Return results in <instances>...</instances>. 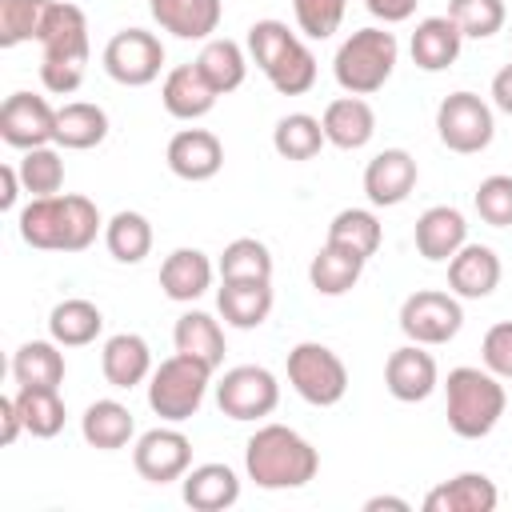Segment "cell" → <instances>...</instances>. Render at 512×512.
Segmentation results:
<instances>
[{
    "label": "cell",
    "instance_id": "cell-1",
    "mask_svg": "<svg viewBox=\"0 0 512 512\" xmlns=\"http://www.w3.org/2000/svg\"><path fill=\"white\" fill-rule=\"evenodd\" d=\"M100 228V208L76 192L32 196L20 208V240L40 252H84Z\"/></svg>",
    "mask_w": 512,
    "mask_h": 512
},
{
    "label": "cell",
    "instance_id": "cell-2",
    "mask_svg": "<svg viewBox=\"0 0 512 512\" xmlns=\"http://www.w3.org/2000/svg\"><path fill=\"white\" fill-rule=\"evenodd\" d=\"M244 468L256 488H304L320 472V452L288 424H260L244 444Z\"/></svg>",
    "mask_w": 512,
    "mask_h": 512
},
{
    "label": "cell",
    "instance_id": "cell-3",
    "mask_svg": "<svg viewBox=\"0 0 512 512\" xmlns=\"http://www.w3.org/2000/svg\"><path fill=\"white\" fill-rule=\"evenodd\" d=\"M40 80L56 96H72L88 68V20L76 4L52 0L40 24Z\"/></svg>",
    "mask_w": 512,
    "mask_h": 512
},
{
    "label": "cell",
    "instance_id": "cell-4",
    "mask_svg": "<svg viewBox=\"0 0 512 512\" xmlns=\"http://www.w3.org/2000/svg\"><path fill=\"white\" fill-rule=\"evenodd\" d=\"M508 408V396H504V384L496 372L488 368H452L448 380H444V412H448V428L460 436V440H484L500 416Z\"/></svg>",
    "mask_w": 512,
    "mask_h": 512
},
{
    "label": "cell",
    "instance_id": "cell-5",
    "mask_svg": "<svg viewBox=\"0 0 512 512\" xmlns=\"http://www.w3.org/2000/svg\"><path fill=\"white\" fill-rule=\"evenodd\" d=\"M400 44L388 28H356L332 56V76L348 96H372L388 84Z\"/></svg>",
    "mask_w": 512,
    "mask_h": 512
},
{
    "label": "cell",
    "instance_id": "cell-6",
    "mask_svg": "<svg viewBox=\"0 0 512 512\" xmlns=\"http://www.w3.org/2000/svg\"><path fill=\"white\" fill-rule=\"evenodd\" d=\"M208 380H212V368L176 352L168 360H160L148 376V408L168 420V424H180L188 416L200 412L204 404V392H208Z\"/></svg>",
    "mask_w": 512,
    "mask_h": 512
},
{
    "label": "cell",
    "instance_id": "cell-7",
    "mask_svg": "<svg viewBox=\"0 0 512 512\" xmlns=\"http://www.w3.org/2000/svg\"><path fill=\"white\" fill-rule=\"evenodd\" d=\"M288 384L312 408H332L348 392V368L328 344L304 340V344H296L288 352Z\"/></svg>",
    "mask_w": 512,
    "mask_h": 512
},
{
    "label": "cell",
    "instance_id": "cell-8",
    "mask_svg": "<svg viewBox=\"0 0 512 512\" xmlns=\"http://www.w3.org/2000/svg\"><path fill=\"white\" fill-rule=\"evenodd\" d=\"M436 136L448 152H460V156L484 152L496 136L492 108L476 92H448L436 108Z\"/></svg>",
    "mask_w": 512,
    "mask_h": 512
},
{
    "label": "cell",
    "instance_id": "cell-9",
    "mask_svg": "<svg viewBox=\"0 0 512 512\" xmlns=\"http://www.w3.org/2000/svg\"><path fill=\"white\" fill-rule=\"evenodd\" d=\"M460 328H464V308H460V296H452V292L420 288V292L404 296V304H400V332L412 344L436 348V344H448Z\"/></svg>",
    "mask_w": 512,
    "mask_h": 512
},
{
    "label": "cell",
    "instance_id": "cell-10",
    "mask_svg": "<svg viewBox=\"0 0 512 512\" xmlns=\"http://www.w3.org/2000/svg\"><path fill=\"white\" fill-rule=\"evenodd\" d=\"M216 404L228 420H264L280 404V384L264 364H236L220 376Z\"/></svg>",
    "mask_w": 512,
    "mask_h": 512
},
{
    "label": "cell",
    "instance_id": "cell-11",
    "mask_svg": "<svg viewBox=\"0 0 512 512\" xmlns=\"http://www.w3.org/2000/svg\"><path fill=\"white\" fill-rule=\"evenodd\" d=\"M160 68H164V44L144 28H124L104 44V72L124 88L152 84Z\"/></svg>",
    "mask_w": 512,
    "mask_h": 512
},
{
    "label": "cell",
    "instance_id": "cell-12",
    "mask_svg": "<svg viewBox=\"0 0 512 512\" xmlns=\"http://www.w3.org/2000/svg\"><path fill=\"white\" fill-rule=\"evenodd\" d=\"M0 136L20 152L44 148L56 140V108L36 92H12L0 104Z\"/></svg>",
    "mask_w": 512,
    "mask_h": 512
},
{
    "label": "cell",
    "instance_id": "cell-13",
    "mask_svg": "<svg viewBox=\"0 0 512 512\" xmlns=\"http://www.w3.org/2000/svg\"><path fill=\"white\" fill-rule=\"evenodd\" d=\"M132 464L148 484L184 480L192 468V440L180 428H148L132 448Z\"/></svg>",
    "mask_w": 512,
    "mask_h": 512
},
{
    "label": "cell",
    "instance_id": "cell-14",
    "mask_svg": "<svg viewBox=\"0 0 512 512\" xmlns=\"http://www.w3.org/2000/svg\"><path fill=\"white\" fill-rule=\"evenodd\" d=\"M436 384H440V368H436V360H432V352H424V344H404V348H396L392 356H388V364H384V388H388V396L392 400H400V404H420V400H428L432 392H436Z\"/></svg>",
    "mask_w": 512,
    "mask_h": 512
},
{
    "label": "cell",
    "instance_id": "cell-15",
    "mask_svg": "<svg viewBox=\"0 0 512 512\" xmlns=\"http://www.w3.org/2000/svg\"><path fill=\"white\" fill-rule=\"evenodd\" d=\"M416 160H412V152H404V148H384V152H376L372 160H368V168H364V196H368V204H376V208H396V204H404L408 196H412V188H416Z\"/></svg>",
    "mask_w": 512,
    "mask_h": 512
},
{
    "label": "cell",
    "instance_id": "cell-16",
    "mask_svg": "<svg viewBox=\"0 0 512 512\" xmlns=\"http://www.w3.org/2000/svg\"><path fill=\"white\" fill-rule=\"evenodd\" d=\"M164 160H168L172 176H180L188 184H200V180H212L224 168V144L208 128H180L168 140Z\"/></svg>",
    "mask_w": 512,
    "mask_h": 512
},
{
    "label": "cell",
    "instance_id": "cell-17",
    "mask_svg": "<svg viewBox=\"0 0 512 512\" xmlns=\"http://www.w3.org/2000/svg\"><path fill=\"white\" fill-rule=\"evenodd\" d=\"M416 252L432 264H448L464 244H468V220L452 204H432L416 220Z\"/></svg>",
    "mask_w": 512,
    "mask_h": 512
},
{
    "label": "cell",
    "instance_id": "cell-18",
    "mask_svg": "<svg viewBox=\"0 0 512 512\" xmlns=\"http://www.w3.org/2000/svg\"><path fill=\"white\" fill-rule=\"evenodd\" d=\"M500 284V256L488 244H464L448 260V292L460 300H484Z\"/></svg>",
    "mask_w": 512,
    "mask_h": 512
},
{
    "label": "cell",
    "instance_id": "cell-19",
    "mask_svg": "<svg viewBox=\"0 0 512 512\" xmlns=\"http://www.w3.org/2000/svg\"><path fill=\"white\" fill-rule=\"evenodd\" d=\"M148 12L176 40H212V32L220 28L224 4L220 0H148Z\"/></svg>",
    "mask_w": 512,
    "mask_h": 512
},
{
    "label": "cell",
    "instance_id": "cell-20",
    "mask_svg": "<svg viewBox=\"0 0 512 512\" xmlns=\"http://www.w3.org/2000/svg\"><path fill=\"white\" fill-rule=\"evenodd\" d=\"M320 128H324L328 144H336L344 152H356L376 136V112H372V104L364 96H336L324 108Z\"/></svg>",
    "mask_w": 512,
    "mask_h": 512
},
{
    "label": "cell",
    "instance_id": "cell-21",
    "mask_svg": "<svg viewBox=\"0 0 512 512\" xmlns=\"http://www.w3.org/2000/svg\"><path fill=\"white\" fill-rule=\"evenodd\" d=\"M100 372L112 388H136L152 376V348L144 336L136 332H116L104 340V352H100Z\"/></svg>",
    "mask_w": 512,
    "mask_h": 512
},
{
    "label": "cell",
    "instance_id": "cell-22",
    "mask_svg": "<svg viewBox=\"0 0 512 512\" xmlns=\"http://www.w3.org/2000/svg\"><path fill=\"white\" fill-rule=\"evenodd\" d=\"M180 484H184L180 488L184 504L196 508V512H224V508H232L240 500V476L228 464H220V460L188 468Z\"/></svg>",
    "mask_w": 512,
    "mask_h": 512
},
{
    "label": "cell",
    "instance_id": "cell-23",
    "mask_svg": "<svg viewBox=\"0 0 512 512\" xmlns=\"http://www.w3.org/2000/svg\"><path fill=\"white\" fill-rule=\"evenodd\" d=\"M160 100H164V112L176 116V120H200L212 112L216 104V88L200 76L196 60L192 64H176L164 84H160Z\"/></svg>",
    "mask_w": 512,
    "mask_h": 512
},
{
    "label": "cell",
    "instance_id": "cell-24",
    "mask_svg": "<svg viewBox=\"0 0 512 512\" xmlns=\"http://www.w3.org/2000/svg\"><path fill=\"white\" fill-rule=\"evenodd\" d=\"M212 260L200 248H176L160 264V288L176 304H192L212 288Z\"/></svg>",
    "mask_w": 512,
    "mask_h": 512
},
{
    "label": "cell",
    "instance_id": "cell-25",
    "mask_svg": "<svg viewBox=\"0 0 512 512\" xmlns=\"http://www.w3.org/2000/svg\"><path fill=\"white\" fill-rule=\"evenodd\" d=\"M500 492L484 472H460L424 496V512H496Z\"/></svg>",
    "mask_w": 512,
    "mask_h": 512
},
{
    "label": "cell",
    "instance_id": "cell-26",
    "mask_svg": "<svg viewBox=\"0 0 512 512\" xmlns=\"http://www.w3.org/2000/svg\"><path fill=\"white\" fill-rule=\"evenodd\" d=\"M460 44H464V32L452 24V16H424L412 32V64L424 68V72H444L456 64L460 56Z\"/></svg>",
    "mask_w": 512,
    "mask_h": 512
},
{
    "label": "cell",
    "instance_id": "cell-27",
    "mask_svg": "<svg viewBox=\"0 0 512 512\" xmlns=\"http://www.w3.org/2000/svg\"><path fill=\"white\" fill-rule=\"evenodd\" d=\"M216 308L224 324L248 332L260 328L272 312V280H224L216 292Z\"/></svg>",
    "mask_w": 512,
    "mask_h": 512
},
{
    "label": "cell",
    "instance_id": "cell-28",
    "mask_svg": "<svg viewBox=\"0 0 512 512\" xmlns=\"http://www.w3.org/2000/svg\"><path fill=\"white\" fill-rule=\"evenodd\" d=\"M100 332H104V312L84 296H68L48 312V336L60 348H84Z\"/></svg>",
    "mask_w": 512,
    "mask_h": 512
},
{
    "label": "cell",
    "instance_id": "cell-29",
    "mask_svg": "<svg viewBox=\"0 0 512 512\" xmlns=\"http://www.w3.org/2000/svg\"><path fill=\"white\" fill-rule=\"evenodd\" d=\"M104 136H108V112L100 104L68 100L64 108H56V140L52 144H60L68 152H84V148L104 144Z\"/></svg>",
    "mask_w": 512,
    "mask_h": 512
},
{
    "label": "cell",
    "instance_id": "cell-30",
    "mask_svg": "<svg viewBox=\"0 0 512 512\" xmlns=\"http://www.w3.org/2000/svg\"><path fill=\"white\" fill-rule=\"evenodd\" d=\"M172 344H176V352H184V356L208 364L212 372L224 364V328H220V320H212L208 312H196V308L184 312V316L176 320V328H172Z\"/></svg>",
    "mask_w": 512,
    "mask_h": 512
},
{
    "label": "cell",
    "instance_id": "cell-31",
    "mask_svg": "<svg viewBox=\"0 0 512 512\" xmlns=\"http://www.w3.org/2000/svg\"><path fill=\"white\" fill-rule=\"evenodd\" d=\"M12 380L20 388H60L64 384V352L56 340H28L12 356Z\"/></svg>",
    "mask_w": 512,
    "mask_h": 512
},
{
    "label": "cell",
    "instance_id": "cell-32",
    "mask_svg": "<svg viewBox=\"0 0 512 512\" xmlns=\"http://www.w3.org/2000/svg\"><path fill=\"white\" fill-rule=\"evenodd\" d=\"M80 432H84V440L92 448L116 452V448H124L132 440L136 420H132V412L120 400H92L84 408V416H80Z\"/></svg>",
    "mask_w": 512,
    "mask_h": 512
},
{
    "label": "cell",
    "instance_id": "cell-33",
    "mask_svg": "<svg viewBox=\"0 0 512 512\" xmlns=\"http://www.w3.org/2000/svg\"><path fill=\"white\" fill-rule=\"evenodd\" d=\"M196 68H200V76L216 88V96L236 92V88L244 84V76H248L244 48H240L236 40H228V36L204 40V48H200V56H196Z\"/></svg>",
    "mask_w": 512,
    "mask_h": 512
},
{
    "label": "cell",
    "instance_id": "cell-34",
    "mask_svg": "<svg viewBox=\"0 0 512 512\" xmlns=\"http://www.w3.org/2000/svg\"><path fill=\"white\" fill-rule=\"evenodd\" d=\"M364 264H368V260H360V256H352V252H344V248H336V244H324V248L312 256V264H308V284H312L320 296H344V292L356 288Z\"/></svg>",
    "mask_w": 512,
    "mask_h": 512
},
{
    "label": "cell",
    "instance_id": "cell-35",
    "mask_svg": "<svg viewBox=\"0 0 512 512\" xmlns=\"http://www.w3.org/2000/svg\"><path fill=\"white\" fill-rule=\"evenodd\" d=\"M380 240H384V228H380L376 212H368V208H344L328 224V244H336V248H344V252H352L360 260L376 256Z\"/></svg>",
    "mask_w": 512,
    "mask_h": 512
},
{
    "label": "cell",
    "instance_id": "cell-36",
    "mask_svg": "<svg viewBox=\"0 0 512 512\" xmlns=\"http://www.w3.org/2000/svg\"><path fill=\"white\" fill-rule=\"evenodd\" d=\"M104 244L112 252V260L120 264H140L148 252H152V224L144 212H116L108 224H104Z\"/></svg>",
    "mask_w": 512,
    "mask_h": 512
},
{
    "label": "cell",
    "instance_id": "cell-37",
    "mask_svg": "<svg viewBox=\"0 0 512 512\" xmlns=\"http://www.w3.org/2000/svg\"><path fill=\"white\" fill-rule=\"evenodd\" d=\"M16 408L24 416V432L36 440H52L68 420L60 388H16Z\"/></svg>",
    "mask_w": 512,
    "mask_h": 512
},
{
    "label": "cell",
    "instance_id": "cell-38",
    "mask_svg": "<svg viewBox=\"0 0 512 512\" xmlns=\"http://www.w3.org/2000/svg\"><path fill=\"white\" fill-rule=\"evenodd\" d=\"M324 144H328V140H324L320 120L308 116V112H288V116H280L276 128H272V148H276L284 160H312Z\"/></svg>",
    "mask_w": 512,
    "mask_h": 512
},
{
    "label": "cell",
    "instance_id": "cell-39",
    "mask_svg": "<svg viewBox=\"0 0 512 512\" xmlns=\"http://www.w3.org/2000/svg\"><path fill=\"white\" fill-rule=\"evenodd\" d=\"M220 280H272V252L256 236H236L216 260Z\"/></svg>",
    "mask_w": 512,
    "mask_h": 512
},
{
    "label": "cell",
    "instance_id": "cell-40",
    "mask_svg": "<svg viewBox=\"0 0 512 512\" xmlns=\"http://www.w3.org/2000/svg\"><path fill=\"white\" fill-rule=\"evenodd\" d=\"M264 76L280 96H304L316 84V56H312V48L304 40H296Z\"/></svg>",
    "mask_w": 512,
    "mask_h": 512
},
{
    "label": "cell",
    "instance_id": "cell-41",
    "mask_svg": "<svg viewBox=\"0 0 512 512\" xmlns=\"http://www.w3.org/2000/svg\"><path fill=\"white\" fill-rule=\"evenodd\" d=\"M16 172H20V184L28 196H56L64 188V160L56 148H28L20 160H16Z\"/></svg>",
    "mask_w": 512,
    "mask_h": 512
},
{
    "label": "cell",
    "instance_id": "cell-42",
    "mask_svg": "<svg viewBox=\"0 0 512 512\" xmlns=\"http://www.w3.org/2000/svg\"><path fill=\"white\" fill-rule=\"evenodd\" d=\"M448 16L464 32V40H488L504 28L508 8L504 0H448Z\"/></svg>",
    "mask_w": 512,
    "mask_h": 512
},
{
    "label": "cell",
    "instance_id": "cell-43",
    "mask_svg": "<svg viewBox=\"0 0 512 512\" xmlns=\"http://www.w3.org/2000/svg\"><path fill=\"white\" fill-rule=\"evenodd\" d=\"M52 0H0V48H16L40 36Z\"/></svg>",
    "mask_w": 512,
    "mask_h": 512
},
{
    "label": "cell",
    "instance_id": "cell-44",
    "mask_svg": "<svg viewBox=\"0 0 512 512\" xmlns=\"http://www.w3.org/2000/svg\"><path fill=\"white\" fill-rule=\"evenodd\" d=\"M296 40H300V36H296L284 20H256V24L248 28V56L256 60L260 72H268Z\"/></svg>",
    "mask_w": 512,
    "mask_h": 512
},
{
    "label": "cell",
    "instance_id": "cell-45",
    "mask_svg": "<svg viewBox=\"0 0 512 512\" xmlns=\"http://www.w3.org/2000/svg\"><path fill=\"white\" fill-rule=\"evenodd\" d=\"M472 204H476V212H480L484 224L508 228V224H512V176H504V172L484 176V180L476 184Z\"/></svg>",
    "mask_w": 512,
    "mask_h": 512
},
{
    "label": "cell",
    "instance_id": "cell-46",
    "mask_svg": "<svg viewBox=\"0 0 512 512\" xmlns=\"http://www.w3.org/2000/svg\"><path fill=\"white\" fill-rule=\"evenodd\" d=\"M292 12H296V28L308 40H328L344 20L348 0H292Z\"/></svg>",
    "mask_w": 512,
    "mask_h": 512
},
{
    "label": "cell",
    "instance_id": "cell-47",
    "mask_svg": "<svg viewBox=\"0 0 512 512\" xmlns=\"http://www.w3.org/2000/svg\"><path fill=\"white\" fill-rule=\"evenodd\" d=\"M480 360L488 372H496L500 380H512V320H500L484 332L480 340Z\"/></svg>",
    "mask_w": 512,
    "mask_h": 512
},
{
    "label": "cell",
    "instance_id": "cell-48",
    "mask_svg": "<svg viewBox=\"0 0 512 512\" xmlns=\"http://www.w3.org/2000/svg\"><path fill=\"white\" fill-rule=\"evenodd\" d=\"M364 4H368V12H372L376 20H384V24H400V20H408V16L416 12L420 0H364Z\"/></svg>",
    "mask_w": 512,
    "mask_h": 512
},
{
    "label": "cell",
    "instance_id": "cell-49",
    "mask_svg": "<svg viewBox=\"0 0 512 512\" xmlns=\"http://www.w3.org/2000/svg\"><path fill=\"white\" fill-rule=\"evenodd\" d=\"M0 444H16V436L24 432V416H20V408H16V396H4L0 400Z\"/></svg>",
    "mask_w": 512,
    "mask_h": 512
},
{
    "label": "cell",
    "instance_id": "cell-50",
    "mask_svg": "<svg viewBox=\"0 0 512 512\" xmlns=\"http://www.w3.org/2000/svg\"><path fill=\"white\" fill-rule=\"evenodd\" d=\"M492 104H496L504 116H512V64H504V68L492 76Z\"/></svg>",
    "mask_w": 512,
    "mask_h": 512
},
{
    "label": "cell",
    "instance_id": "cell-51",
    "mask_svg": "<svg viewBox=\"0 0 512 512\" xmlns=\"http://www.w3.org/2000/svg\"><path fill=\"white\" fill-rule=\"evenodd\" d=\"M0 180H4V192H0V208L8 212V208H16V196H20V172H16V164H4L0 168Z\"/></svg>",
    "mask_w": 512,
    "mask_h": 512
},
{
    "label": "cell",
    "instance_id": "cell-52",
    "mask_svg": "<svg viewBox=\"0 0 512 512\" xmlns=\"http://www.w3.org/2000/svg\"><path fill=\"white\" fill-rule=\"evenodd\" d=\"M384 508H392V512H408L412 504L400 500V496H372V500H364V512H384Z\"/></svg>",
    "mask_w": 512,
    "mask_h": 512
},
{
    "label": "cell",
    "instance_id": "cell-53",
    "mask_svg": "<svg viewBox=\"0 0 512 512\" xmlns=\"http://www.w3.org/2000/svg\"><path fill=\"white\" fill-rule=\"evenodd\" d=\"M508 36H512V32H508Z\"/></svg>",
    "mask_w": 512,
    "mask_h": 512
}]
</instances>
